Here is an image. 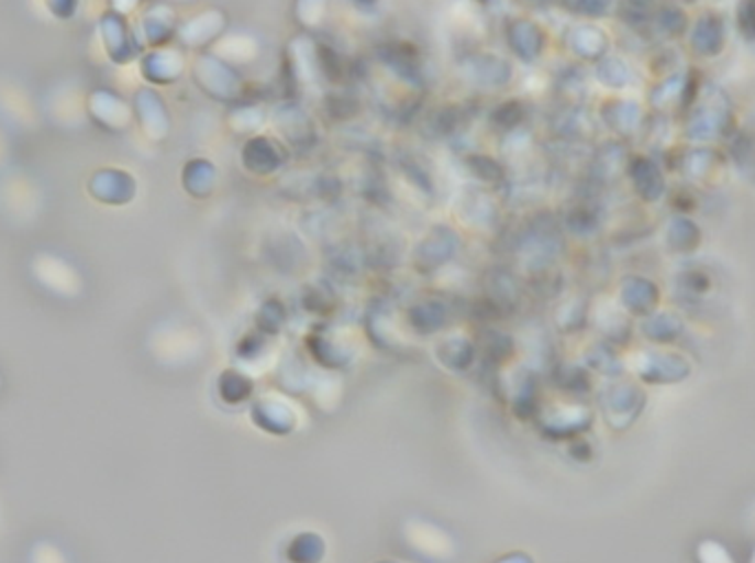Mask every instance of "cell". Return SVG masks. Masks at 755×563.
<instances>
[{
	"label": "cell",
	"instance_id": "1",
	"mask_svg": "<svg viewBox=\"0 0 755 563\" xmlns=\"http://www.w3.org/2000/svg\"><path fill=\"white\" fill-rule=\"evenodd\" d=\"M696 554H698L700 563H735L733 556L729 554V550L722 543L713 541V539L700 541Z\"/></svg>",
	"mask_w": 755,
	"mask_h": 563
},
{
	"label": "cell",
	"instance_id": "2",
	"mask_svg": "<svg viewBox=\"0 0 755 563\" xmlns=\"http://www.w3.org/2000/svg\"><path fill=\"white\" fill-rule=\"evenodd\" d=\"M748 563H755V550H753V556H751V561Z\"/></svg>",
	"mask_w": 755,
	"mask_h": 563
}]
</instances>
